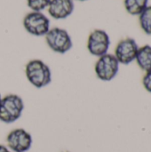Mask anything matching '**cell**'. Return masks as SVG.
I'll return each instance as SVG.
<instances>
[{
    "instance_id": "30bf717a",
    "label": "cell",
    "mask_w": 151,
    "mask_h": 152,
    "mask_svg": "<svg viewBox=\"0 0 151 152\" xmlns=\"http://www.w3.org/2000/svg\"><path fill=\"white\" fill-rule=\"evenodd\" d=\"M135 61L139 68L145 71V73L151 71V45H145L139 47Z\"/></svg>"
},
{
    "instance_id": "3957f363",
    "label": "cell",
    "mask_w": 151,
    "mask_h": 152,
    "mask_svg": "<svg viewBox=\"0 0 151 152\" xmlns=\"http://www.w3.org/2000/svg\"><path fill=\"white\" fill-rule=\"evenodd\" d=\"M119 62L114 54L106 53L98 58L94 65L96 77L101 81H111L119 71Z\"/></svg>"
},
{
    "instance_id": "ac0fdd59",
    "label": "cell",
    "mask_w": 151,
    "mask_h": 152,
    "mask_svg": "<svg viewBox=\"0 0 151 152\" xmlns=\"http://www.w3.org/2000/svg\"><path fill=\"white\" fill-rule=\"evenodd\" d=\"M65 152H69V151H65Z\"/></svg>"
},
{
    "instance_id": "2e32d148",
    "label": "cell",
    "mask_w": 151,
    "mask_h": 152,
    "mask_svg": "<svg viewBox=\"0 0 151 152\" xmlns=\"http://www.w3.org/2000/svg\"><path fill=\"white\" fill-rule=\"evenodd\" d=\"M1 100H2V96H1V94H0V102H1Z\"/></svg>"
},
{
    "instance_id": "277c9868",
    "label": "cell",
    "mask_w": 151,
    "mask_h": 152,
    "mask_svg": "<svg viewBox=\"0 0 151 152\" xmlns=\"http://www.w3.org/2000/svg\"><path fill=\"white\" fill-rule=\"evenodd\" d=\"M44 37L47 45L55 53L63 54L69 52L73 46L72 39L69 34L63 28H50Z\"/></svg>"
},
{
    "instance_id": "9a60e30c",
    "label": "cell",
    "mask_w": 151,
    "mask_h": 152,
    "mask_svg": "<svg viewBox=\"0 0 151 152\" xmlns=\"http://www.w3.org/2000/svg\"><path fill=\"white\" fill-rule=\"evenodd\" d=\"M0 152H11V151H10V150L7 148V146H4V145L0 144Z\"/></svg>"
},
{
    "instance_id": "8992f818",
    "label": "cell",
    "mask_w": 151,
    "mask_h": 152,
    "mask_svg": "<svg viewBox=\"0 0 151 152\" xmlns=\"http://www.w3.org/2000/svg\"><path fill=\"white\" fill-rule=\"evenodd\" d=\"M110 45V38L108 33L103 29H94L87 39V49L89 53L96 57H101L108 53Z\"/></svg>"
},
{
    "instance_id": "5b68a950",
    "label": "cell",
    "mask_w": 151,
    "mask_h": 152,
    "mask_svg": "<svg viewBox=\"0 0 151 152\" xmlns=\"http://www.w3.org/2000/svg\"><path fill=\"white\" fill-rule=\"evenodd\" d=\"M23 26L29 34L42 37L50 30V20L41 12L32 11L24 17Z\"/></svg>"
},
{
    "instance_id": "4fadbf2b",
    "label": "cell",
    "mask_w": 151,
    "mask_h": 152,
    "mask_svg": "<svg viewBox=\"0 0 151 152\" xmlns=\"http://www.w3.org/2000/svg\"><path fill=\"white\" fill-rule=\"evenodd\" d=\"M51 0H27L28 6L33 12H41L48 7Z\"/></svg>"
},
{
    "instance_id": "52a82bcc",
    "label": "cell",
    "mask_w": 151,
    "mask_h": 152,
    "mask_svg": "<svg viewBox=\"0 0 151 152\" xmlns=\"http://www.w3.org/2000/svg\"><path fill=\"white\" fill-rule=\"evenodd\" d=\"M31 134L23 128H16L12 130L7 137V148L12 152H27L32 146Z\"/></svg>"
},
{
    "instance_id": "8fae6325",
    "label": "cell",
    "mask_w": 151,
    "mask_h": 152,
    "mask_svg": "<svg viewBox=\"0 0 151 152\" xmlns=\"http://www.w3.org/2000/svg\"><path fill=\"white\" fill-rule=\"evenodd\" d=\"M149 0H125V8L131 15H140L148 6Z\"/></svg>"
},
{
    "instance_id": "e0dca14e",
    "label": "cell",
    "mask_w": 151,
    "mask_h": 152,
    "mask_svg": "<svg viewBox=\"0 0 151 152\" xmlns=\"http://www.w3.org/2000/svg\"><path fill=\"white\" fill-rule=\"evenodd\" d=\"M77 1H86V0H77Z\"/></svg>"
},
{
    "instance_id": "6da1fadb",
    "label": "cell",
    "mask_w": 151,
    "mask_h": 152,
    "mask_svg": "<svg viewBox=\"0 0 151 152\" xmlns=\"http://www.w3.org/2000/svg\"><path fill=\"white\" fill-rule=\"evenodd\" d=\"M25 74L28 81L36 88H43L52 82V71L50 67L41 60H31L25 67Z\"/></svg>"
},
{
    "instance_id": "7c38bea8",
    "label": "cell",
    "mask_w": 151,
    "mask_h": 152,
    "mask_svg": "<svg viewBox=\"0 0 151 152\" xmlns=\"http://www.w3.org/2000/svg\"><path fill=\"white\" fill-rule=\"evenodd\" d=\"M139 21L144 33L151 36V5H148L139 15Z\"/></svg>"
},
{
    "instance_id": "9c48e42d",
    "label": "cell",
    "mask_w": 151,
    "mask_h": 152,
    "mask_svg": "<svg viewBox=\"0 0 151 152\" xmlns=\"http://www.w3.org/2000/svg\"><path fill=\"white\" fill-rule=\"evenodd\" d=\"M47 8L49 14L53 19H66L74 11V0H51Z\"/></svg>"
},
{
    "instance_id": "ba28073f",
    "label": "cell",
    "mask_w": 151,
    "mask_h": 152,
    "mask_svg": "<svg viewBox=\"0 0 151 152\" xmlns=\"http://www.w3.org/2000/svg\"><path fill=\"white\" fill-rule=\"evenodd\" d=\"M139 50L137 42L131 37H126L118 42L115 48V57L119 64L129 65L135 61Z\"/></svg>"
},
{
    "instance_id": "5bb4252c",
    "label": "cell",
    "mask_w": 151,
    "mask_h": 152,
    "mask_svg": "<svg viewBox=\"0 0 151 152\" xmlns=\"http://www.w3.org/2000/svg\"><path fill=\"white\" fill-rule=\"evenodd\" d=\"M142 86L147 92L151 94V71L145 73L142 78Z\"/></svg>"
},
{
    "instance_id": "7a4b0ae2",
    "label": "cell",
    "mask_w": 151,
    "mask_h": 152,
    "mask_svg": "<svg viewBox=\"0 0 151 152\" xmlns=\"http://www.w3.org/2000/svg\"><path fill=\"white\" fill-rule=\"evenodd\" d=\"M24 102L20 96L10 94L2 97L0 102V121L12 124L17 121L22 115Z\"/></svg>"
}]
</instances>
